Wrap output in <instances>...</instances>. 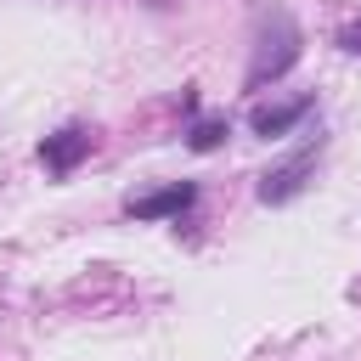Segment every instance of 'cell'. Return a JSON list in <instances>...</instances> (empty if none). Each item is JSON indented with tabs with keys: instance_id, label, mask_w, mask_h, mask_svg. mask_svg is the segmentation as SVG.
<instances>
[{
	"instance_id": "obj_6",
	"label": "cell",
	"mask_w": 361,
	"mask_h": 361,
	"mask_svg": "<svg viewBox=\"0 0 361 361\" xmlns=\"http://www.w3.org/2000/svg\"><path fill=\"white\" fill-rule=\"evenodd\" d=\"M226 135H231V124H226V118H203V124L192 130V152H214Z\"/></svg>"
},
{
	"instance_id": "obj_1",
	"label": "cell",
	"mask_w": 361,
	"mask_h": 361,
	"mask_svg": "<svg viewBox=\"0 0 361 361\" xmlns=\"http://www.w3.org/2000/svg\"><path fill=\"white\" fill-rule=\"evenodd\" d=\"M299 45H305L299 23H293L288 11H265V17H259V34H254V56H248L243 85H248V90H265L271 79H282V73L299 62Z\"/></svg>"
},
{
	"instance_id": "obj_2",
	"label": "cell",
	"mask_w": 361,
	"mask_h": 361,
	"mask_svg": "<svg viewBox=\"0 0 361 361\" xmlns=\"http://www.w3.org/2000/svg\"><path fill=\"white\" fill-rule=\"evenodd\" d=\"M316 152H322V135H310L293 158H282L276 169L259 175V203H293L305 186H310V169H316Z\"/></svg>"
},
{
	"instance_id": "obj_4",
	"label": "cell",
	"mask_w": 361,
	"mask_h": 361,
	"mask_svg": "<svg viewBox=\"0 0 361 361\" xmlns=\"http://www.w3.org/2000/svg\"><path fill=\"white\" fill-rule=\"evenodd\" d=\"M192 203H197V186H192V180H169V186H158V192L130 197V214H135V220H169V214H186Z\"/></svg>"
},
{
	"instance_id": "obj_7",
	"label": "cell",
	"mask_w": 361,
	"mask_h": 361,
	"mask_svg": "<svg viewBox=\"0 0 361 361\" xmlns=\"http://www.w3.org/2000/svg\"><path fill=\"white\" fill-rule=\"evenodd\" d=\"M338 45H344V51H355V56H361V28H344V34H338Z\"/></svg>"
},
{
	"instance_id": "obj_5",
	"label": "cell",
	"mask_w": 361,
	"mask_h": 361,
	"mask_svg": "<svg viewBox=\"0 0 361 361\" xmlns=\"http://www.w3.org/2000/svg\"><path fill=\"white\" fill-rule=\"evenodd\" d=\"M310 107H316V96H293V102L254 107V113H248V130H254V135H265V141H271V135H288V130H293V124H299Z\"/></svg>"
},
{
	"instance_id": "obj_3",
	"label": "cell",
	"mask_w": 361,
	"mask_h": 361,
	"mask_svg": "<svg viewBox=\"0 0 361 361\" xmlns=\"http://www.w3.org/2000/svg\"><path fill=\"white\" fill-rule=\"evenodd\" d=\"M85 152H90V130H85V124H62L56 135L39 141V164H45L51 175H73Z\"/></svg>"
}]
</instances>
